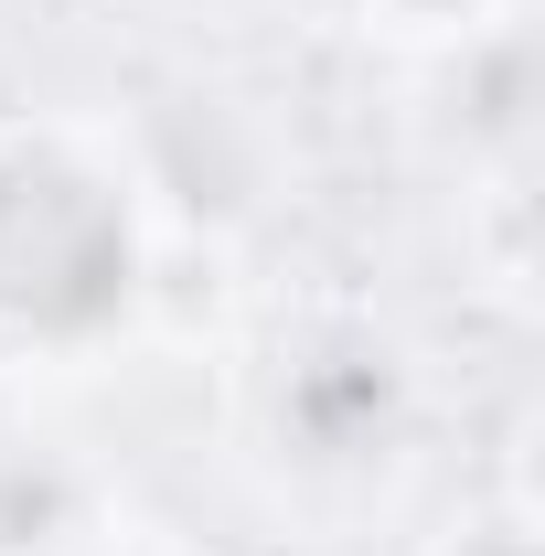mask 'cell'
<instances>
[{
  "label": "cell",
  "instance_id": "obj_1",
  "mask_svg": "<svg viewBox=\"0 0 545 556\" xmlns=\"http://www.w3.org/2000/svg\"><path fill=\"white\" fill-rule=\"evenodd\" d=\"M172 225L118 108H0V386H86L161 321Z\"/></svg>",
  "mask_w": 545,
  "mask_h": 556
},
{
  "label": "cell",
  "instance_id": "obj_5",
  "mask_svg": "<svg viewBox=\"0 0 545 556\" xmlns=\"http://www.w3.org/2000/svg\"><path fill=\"white\" fill-rule=\"evenodd\" d=\"M417 556H545V535H535V503H524V482L460 492V503L439 514V535H428Z\"/></svg>",
  "mask_w": 545,
  "mask_h": 556
},
{
  "label": "cell",
  "instance_id": "obj_7",
  "mask_svg": "<svg viewBox=\"0 0 545 556\" xmlns=\"http://www.w3.org/2000/svg\"><path fill=\"white\" fill-rule=\"evenodd\" d=\"M268 11H289L300 33H342V0H268Z\"/></svg>",
  "mask_w": 545,
  "mask_h": 556
},
{
  "label": "cell",
  "instance_id": "obj_4",
  "mask_svg": "<svg viewBox=\"0 0 545 556\" xmlns=\"http://www.w3.org/2000/svg\"><path fill=\"white\" fill-rule=\"evenodd\" d=\"M503 22H524V0H342V33L375 43V54H396V65L449 54V43H481Z\"/></svg>",
  "mask_w": 545,
  "mask_h": 556
},
{
  "label": "cell",
  "instance_id": "obj_6",
  "mask_svg": "<svg viewBox=\"0 0 545 556\" xmlns=\"http://www.w3.org/2000/svg\"><path fill=\"white\" fill-rule=\"evenodd\" d=\"M75 556H204V546H182L172 525H150V514H118L97 546H75Z\"/></svg>",
  "mask_w": 545,
  "mask_h": 556
},
{
  "label": "cell",
  "instance_id": "obj_2",
  "mask_svg": "<svg viewBox=\"0 0 545 556\" xmlns=\"http://www.w3.org/2000/svg\"><path fill=\"white\" fill-rule=\"evenodd\" d=\"M428 353L364 289H289L225 343V439L289 514H385L428 450Z\"/></svg>",
  "mask_w": 545,
  "mask_h": 556
},
{
  "label": "cell",
  "instance_id": "obj_3",
  "mask_svg": "<svg viewBox=\"0 0 545 556\" xmlns=\"http://www.w3.org/2000/svg\"><path fill=\"white\" fill-rule=\"evenodd\" d=\"M129 514L118 471L54 417H0V556H75Z\"/></svg>",
  "mask_w": 545,
  "mask_h": 556
}]
</instances>
